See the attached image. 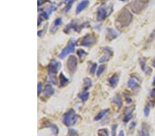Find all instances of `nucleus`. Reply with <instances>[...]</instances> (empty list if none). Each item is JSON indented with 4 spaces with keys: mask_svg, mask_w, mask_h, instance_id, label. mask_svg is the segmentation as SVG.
<instances>
[{
    "mask_svg": "<svg viewBox=\"0 0 155 136\" xmlns=\"http://www.w3.org/2000/svg\"><path fill=\"white\" fill-rule=\"evenodd\" d=\"M77 131L74 128H69L68 136H77Z\"/></svg>",
    "mask_w": 155,
    "mask_h": 136,
    "instance_id": "28",
    "label": "nucleus"
},
{
    "mask_svg": "<svg viewBox=\"0 0 155 136\" xmlns=\"http://www.w3.org/2000/svg\"><path fill=\"white\" fill-rule=\"evenodd\" d=\"M49 76H50L49 81L51 82V83L53 84V85H57V78H56L55 75H49Z\"/></svg>",
    "mask_w": 155,
    "mask_h": 136,
    "instance_id": "30",
    "label": "nucleus"
},
{
    "mask_svg": "<svg viewBox=\"0 0 155 136\" xmlns=\"http://www.w3.org/2000/svg\"><path fill=\"white\" fill-rule=\"evenodd\" d=\"M153 63H154V64H155V58L154 59V60H153Z\"/></svg>",
    "mask_w": 155,
    "mask_h": 136,
    "instance_id": "41",
    "label": "nucleus"
},
{
    "mask_svg": "<svg viewBox=\"0 0 155 136\" xmlns=\"http://www.w3.org/2000/svg\"><path fill=\"white\" fill-rule=\"evenodd\" d=\"M140 1H142V2H143V3H146L147 1H148V0H139Z\"/></svg>",
    "mask_w": 155,
    "mask_h": 136,
    "instance_id": "40",
    "label": "nucleus"
},
{
    "mask_svg": "<svg viewBox=\"0 0 155 136\" xmlns=\"http://www.w3.org/2000/svg\"><path fill=\"white\" fill-rule=\"evenodd\" d=\"M138 136H150L149 127L146 123L143 122L142 124L141 128L139 132V135Z\"/></svg>",
    "mask_w": 155,
    "mask_h": 136,
    "instance_id": "11",
    "label": "nucleus"
},
{
    "mask_svg": "<svg viewBox=\"0 0 155 136\" xmlns=\"http://www.w3.org/2000/svg\"><path fill=\"white\" fill-rule=\"evenodd\" d=\"M88 4H89L88 0H83V1H81V2L78 4L77 7H76V14H79L80 12H82V11L86 8L88 6Z\"/></svg>",
    "mask_w": 155,
    "mask_h": 136,
    "instance_id": "12",
    "label": "nucleus"
},
{
    "mask_svg": "<svg viewBox=\"0 0 155 136\" xmlns=\"http://www.w3.org/2000/svg\"><path fill=\"white\" fill-rule=\"evenodd\" d=\"M117 124H113V125L112 126V127H111L112 136H116V131H117Z\"/></svg>",
    "mask_w": 155,
    "mask_h": 136,
    "instance_id": "32",
    "label": "nucleus"
},
{
    "mask_svg": "<svg viewBox=\"0 0 155 136\" xmlns=\"http://www.w3.org/2000/svg\"><path fill=\"white\" fill-rule=\"evenodd\" d=\"M111 12H110V11H107V9H106V7L104 6L99 7L97 10V21H99L105 19L111 14Z\"/></svg>",
    "mask_w": 155,
    "mask_h": 136,
    "instance_id": "7",
    "label": "nucleus"
},
{
    "mask_svg": "<svg viewBox=\"0 0 155 136\" xmlns=\"http://www.w3.org/2000/svg\"><path fill=\"white\" fill-rule=\"evenodd\" d=\"M89 95H90L89 92H84L81 93V94H79V95H78V97H79V98L82 100V101L85 102V101H86L88 99Z\"/></svg>",
    "mask_w": 155,
    "mask_h": 136,
    "instance_id": "23",
    "label": "nucleus"
},
{
    "mask_svg": "<svg viewBox=\"0 0 155 136\" xmlns=\"http://www.w3.org/2000/svg\"><path fill=\"white\" fill-rule=\"evenodd\" d=\"M61 23H62V20H61V19L57 18V19L54 21L53 26H52L51 30H50V32H53V33L55 32L56 31V30H57V28L59 26H60Z\"/></svg>",
    "mask_w": 155,
    "mask_h": 136,
    "instance_id": "19",
    "label": "nucleus"
},
{
    "mask_svg": "<svg viewBox=\"0 0 155 136\" xmlns=\"http://www.w3.org/2000/svg\"><path fill=\"white\" fill-rule=\"evenodd\" d=\"M139 62H140V65H141V69L143 70V71L145 72V74H148L149 73H150V72H152V70H151V68H148V67L146 66V63H145V61L144 59H140Z\"/></svg>",
    "mask_w": 155,
    "mask_h": 136,
    "instance_id": "15",
    "label": "nucleus"
},
{
    "mask_svg": "<svg viewBox=\"0 0 155 136\" xmlns=\"http://www.w3.org/2000/svg\"><path fill=\"white\" fill-rule=\"evenodd\" d=\"M120 1H126V0H120Z\"/></svg>",
    "mask_w": 155,
    "mask_h": 136,
    "instance_id": "43",
    "label": "nucleus"
},
{
    "mask_svg": "<svg viewBox=\"0 0 155 136\" xmlns=\"http://www.w3.org/2000/svg\"><path fill=\"white\" fill-rule=\"evenodd\" d=\"M78 61L74 56H70L67 61V68L71 74H73L76 70Z\"/></svg>",
    "mask_w": 155,
    "mask_h": 136,
    "instance_id": "4",
    "label": "nucleus"
},
{
    "mask_svg": "<svg viewBox=\"0 0 155 136\" xmlns=\"http://www.w3.org/2000/svg\"><path fill=\"white\" fill-rule=\"evenodd\" d=\"M134 109V106H132V107H127L126 109H125V115H129V114H132V111Z\"/></svg>",
    "mask_w": 155,
    "mask_h": 136,
    "instance_id": "27",
    "label": "nucleus"
},
{
    "mask_svg": "<svg viewBox=\"0 0 155 136\" xmlns=\"http://www.w3.org/2000/svg\"><path fill=\"white\" fill-rule=\"evenodd\" d=\"M59 77H60V81H61L60 82V85H61L60 86L61 87L66 86L67 84L68 83L69 79H68V78H66L63 73H61L60 76H59Z\"/></svg>",
    "mask_w": 155,
    "mask_h": 136,
    "instance_id": "20",
    "label": "nucleus"
},
{
    "mask_svg": "<svg viewBox=\"0 0 155 136\" xmlns=\"http://www.w3.org/2000/svg\"><path fill=\"white\" fill-rule=\"evenodd\" d=\"M150 107H149L147 105L145 106L144 108V115L145 117H148L149 114H150Z\"/></svg>",
    "mask_w": 155,
    "mask_h": 136,
    "instance_id": "33",
    "label": "nucleus"
},
{
    "mask_svg": "<svg viewBox=\"0 0 155 136\" xmlns=\"http://www.w3.org/2000/svg\"><path fill=\"white\" fill-rule=\"evenodd\" d=\"M135 126H136V122H133L130 123V126H129V128H130V131H133V130L134 129V128H135Z\"/></svg>",
    "mask_w": 155,
    "mask_h": 136,
    "instance_id": "36",
    "label": "nucleus"
},
{
    "mask_svg": "<svg viewBox=\"0 0 155 136\" xmlns=\"http://www.w3.org/2000/svg\"><path fill=\"white\" fill-rule=\"evenodd\" d=\"M153 85H155V79H154V82H153Z\"/></svg>",
    "mask_w": 155,
    "mask_h": 136,
    "instance_id": "42",
    "label": "nucleus"
},
{
    "mask_svg": "<svg viewBox=\"0 0 155 136\" xmlns=\"http://www.w3.org/2000/svg\"><path fill=\"white\" fill-rule=\"evenodd\" d=\"M83 83H84V89L85 90H87L90 87H91L92 85V82L91 81L90 79L89 78H85L84 79V81H83Z\"/></svg>",
    "mask_w": 155,
    "mask_h": 136,
    "instance_id": "22",
    "label": "nucleus"
},
{
    "mask_svg": "<svg viewBox=\"0 0 155 136\" xmlns=\"http://www.w3.org/2000/svg\"><path fill=\"white\" fill-rule=\"evenodd\" d=\"M108 111H109V109H108L102 110L101 111H100V112L98 114L96 115V116H95L94 120L95 121H99V120H101V119L104 118V117L105 116L106 114H107Z\"/></svg>",
    "mask_w": 155,
    "mask_h": 136,
    "instance_id": "18",
    "label": "nucleus"
},
{
    "mask_svg": "<svg viewBox=\"0 0 155 136\" xmlns=\"http://www.w3.org/2000/svg\"><path fill=\"white\" fill-rule=\"evenodd\" d=\"M47 1H49V0H38V3H37V6H38V7H40V6H42L43 3L46 2Z\"/></svg>",
    "mask_w": 155,
    "mask_h": 136,
    "instance_id": "37",
    "label": "nucleus"
},
{
    "mask_svg": "<svg viewBox=\"0 0 155 136\" xmlns=\"http://www.w3.org/2000/svg\"><path fill=\"white\" fill-rule=\"evenodd\" d=\"M132 21V14L127 9H124L119 14L117 18V21L122 26H128Z\"/></svg>",
    "mask_w": 155,
    "mask_h": 136,
    "instance_id": "2",
    "label": "nucleus"
},
{
    "mask_svg": "<svg viewBox=\"0 0 155 136\" xmlns=\"http://www.w3.org/2000/svg\"><path fill=\"white\" fill-rule=\"evenodd\" d=\"M96 68H97V63H94V64H92V66H91L90 69V71L91 73L94 74L95 72V70H96Z\"/></svg>",
    "mask_w": 155,
    "mask_h": 136,
    "instance_id": "34",
    "label": "nucleus"
},
{
    "mask_svg": "<svg viewBox=\"0 0 155 136\" xmlns=\"http://www.w3.org/2000/svg\"><path fill=\"white\" fill-rule=\"evenodd\" d=\"M77 55H78V56H79V57L80 58V59H81V58L84 57L85 56L87 55V53L85 52L83 50L79 49L77 51Z\"/></svg>",
    "mask_w": 155,
    "mask_h": 136,
    "instance_id": "29",
    "label": "nucleus"
},
{
    "mask_svg": "<svg viewBox=\"0 0 155 136\" xmlns=\"http://www.w3.org/2000/svg\"><path fill=\"white\" fill-rule=\"evenodd\" d=\"M128 86L131 89H134L139 86V83L134 78H131L128 81Z\"/></svg>",
    "mask_w": 155,
    "mask_h": 136,
    "instance_id": "17",
    "label": "nucleus"
},
{
    "mask_svg": "<svg viewBox=\"0 0 155 136\" xmlns=\"http://www.w3.org/2000/svg\"><path fill=\"white\" fill-rule=\"evenodd\" d=\"M125 98H126L127 102H128V103H130V102H132V99H131V98L129 96V95H126V96H125Z\"/></svg>",
    "mask_w": 155,
    "mask_h": 136,
    "instance_id": "38",
    "label": "nucleus"
},
{
    "mask_svg": "<svg viewBox=\"0 0 155 136\" xmlns=\"http://www.w3.org/2000/svg\"><path fill=\"white\" fill-rule=\"evenodd\" d=\"M130 8L134 13L139 14L145 8V3L140 1H135L130 3Z\"/></svg>",
    "mask_w": 155,
    "mask_h": 136,
    "instance_id": "6",
    "label": "nucleus"
},
{
    "mask_svg": "<svg viewBox=\"0 0 155 136\" xmlns=\"http://www.w3.org/2000/svg\"><path fill=\"white\" fill-rule=\"evenodd\" d=\"M74 48H75V44L72 41H70L68 43V44L67 45V46L64 49L62 50V51L61 52V53L59 55V59H64L67 55H68L69 54L73 52L74 51Z\"/></svg>",
    "mask_w": 155,
    "mask_h": 136,
    "instance_id": "5",
    "label": "nucleus"
},
{
    "mask_svg": "<svg viewBox=\"0 0 155 136\" xmlns=\"http://www.w3.org/2000/svg\"><path fill=\"white\" fill-rule=\"evenodd\" d=\"M119 74H115L114 75L112 76V77L109 80V83L110 85L112 87L115 88L117 86V84L119 83Z\"/></svg>",
    "mask_w": 155,
    "mask_h": 136,
    "instance_id": "13",
    "label": "nucleus"
},
{
    "mask_svg": "<svg viewBox=\"0 0 155 136\" xmlns=\"http://www.w3.org/2000/svg\"><path fill=\"white\" fill-rule=\"evenodd\" d=\"M132 117H133V115H132V114H129V115H125V117H124V122L125 123L128 122L129 121H130L132 118Z\"/></svg>",
    "mask_w": 155,
    "mask_h": 136,
    "instance_id": "31",
    "label": "nucleus"
},
{
    "mask_svg": "<svg viewBox=\"0 0 155 136\" xmlns=\"http://www.w3.org/2000/svg\"><path fill=\"white\" fill-rule=\"evenodd\" d=\"M61 67V64L60 62L55 60V59L52 60L48 67L49 75H55V74H57L59 70H60Z\"/></svg>",
    "mask_w": 155,
    "mask_h": 136,
    "instance_id": "3",
    "label": "nucleus"
},
{
    "mask_svg": "<svg viewBox=\"0 0 155 136\" xmlns=\"http://www.w3.org/2000/svg\"><path fill=\"white\" fill-rule=\"evenodd\" d=\"M119 33L117 30L113 28H108L107 34H106V38L109 41H112L117 38L119 36Z\"/></svg>",
    "mask_w": 155,
    "mask_h": 136,
    "instance_id": "10",
    "label": "nucleus"
},
{
    "mask_svg": "<svg viewBox=\"0 0 155 136\" xmlns=\"http://www.w3.org/2000/svg\"><path fill=\"white\" fill-rule=\"evenodd\" d=\"M106 66L105 65H101V66L99 67L97 72V77H99V76L101 75L103 72H104V70H106Z\"/></svg>",
    "mask_w": 155,
    "mask_h": 136,
    "instance_id": "26",
    "label": "nucleus"
},
{
    "mask_svg": "<svg viewBox=\"0 0 155 136\" xmlns=\"http://www.w3.org/2000/svg\"><path fill=\"white\" fill-rule=\"evenodd\" d=\"M44 94L46 96H53L55 94V90H54L53 86L51 85H47L45 87V89L44 91Z\"/></svg>",
    "mask_w": 155,
    "mask_h": 136,
    "instance_id": "14",
    "label": "nucleus"
},
{
    "mask_svg": "<svg viewBox=\"0 0 155 136\" xmlns=\"http://www.w3.org/2000/svg\"><path fill=\"white\" fill-rule=\"evenodd\" d=\"M118 136H125L124 135V131H123V130H121V131H119Z\"/></svg>",
    "mask_w": 155,
    "mask_h": 136,
    "instance_id": "39",
    "label": "nucleus"
},
{
    "mask_svg": "<svg viewBox=\"0 0 155 136\" xmlns=\"http://www.w3.org/2000/svg\"><path fill=\"white\" fill-rule=\"evenodd\" d=\"M113 102L117 104V105L119 106V108H121V107H122L123 102H122V100H121V97L119 96V94H117L115 96V98H114V99H113Z\"/></svg>",
    "mask_w": 155,
    "mask_h": 136,
    "instance_id": "21",
    "label": "nucleus"
},
{
    "mask_svg": "<svg viewBox=\"0 0 155 136\" xmlns=\"http://www.w3.org/2000/svg\"><path fill=\"white\" fill-rule=\"evenodd\" d=\"M104 50L106 52V54L100 58L99 60V63H105L106 62V61H108L111 56H113V50H112L111 48L108 47V46H106V47L104 48Z\"/></svg>",
    "mask_w": 155,
    "mask_h": 136,
    "instance_id": "9",
    "label": "nucleus"
},
{
    "mask_svg": "<svg viewBox=\"0 0 155 136\" xmlns=\"http://www.w3.org/2000/svg\"><path fill=\"white\" fill-rule=\"evenodd\" d=\"M42 87H43V85L42 83H38V86H37V93H38V95H40L41 92L42 91Z\"/></svg>",
    "mask_w": 155,
    "mask_h": 136,
    "instance_id": "35",
    "label": "nucleus"
},
{
    "mask_svg": "<svg viewBox=\"0 0 155 136\" xmlns=\"http://www.w3.org/2000/svg\"><path fill=\"white\" fill-rule=\"evenodd\" d=\"M98 136H109V133H108V130L107 128H101L98 130L97 132Z\"/></svg>",
    "mask_w": 155,
    "mask_h": 136,
    "instance_id": "24",
    "label": "nucleus"
},
{
    "mask_svg": "<svg viewBox=\"0 0 155 136\" xmlns=\"http://www.w3.org/2000/svg\"><path fill=\"white\" fill-rule=\"evenodd\" d=\"M95 43H96V39H95L92 35H87L83 39V41H81V45L82 46L89 47V46H92Z\"/></svg>",
    "mask_w": 155,
    "mask_h": 136,
    "instance_id": "8",
    "label": "nucleus"
},
{
    "mask_svg": "<svg viewBox=\"0 0 155 136\" xmlns=\"http://www.w3.org/2000/svg\"><path fill=\"white\" fill-rule=\"evenodd\" d=\"M78 120V115H76L73 109H70L68 112L65 113L63 117V122L67 126H71L75 124Z\"/></svg>",
    "mask_w": 155,
    "mask_h": 136,
    "instance_id": "1",
    "label": "nucleus"
},
{
    "mask_svg": "<svg viewBox=\"0 0 155 136\" xmlns=\"http://www.w3.org/2000/svg\"><path fill=\"white\" fill-rule=\"evenodd\" d=\"M45 126H46V127L50 128V129L52 130V132H53V134H55V135H57L58 133H59V128H58V126L56 125V124H53V123L48 122L47 124H45Z\"/></svg>",
    "mask_w": 155,
    "mask_h": 136,
    "instance_id": "16",
    "label": "nucleus"
},
{
    "mask_svg": "<svg viewBox=\"0 0 155 136\" xmlns=\"http://www.w3.org/2000/svg\"><path fill=\"white\" fill-rule=\"evenodd\" d=\"M76 0H69V1H68V3H67L66 6L65 7V8H64V12H66V13L70 10V8H72V5L73 4V3Z\"/></svg>",
    "mask_w": 155,
    "mask_h": 136,
    "instance_id": "25",
    "label": "nucleus"
}]
</instances>
